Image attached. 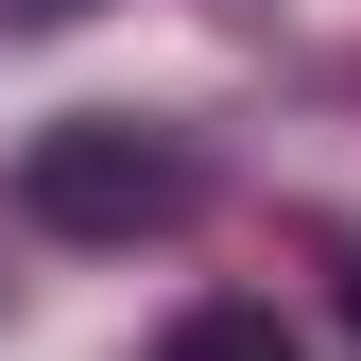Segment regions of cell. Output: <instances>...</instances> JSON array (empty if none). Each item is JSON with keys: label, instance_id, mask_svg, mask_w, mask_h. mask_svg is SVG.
<instances>
[{"label": "cell", "instance_id": "7a4b0ae2", "mask_svg": "<svg viewBox=\"0 0 361 361\" xmlns=\"http://www.w3.org/2000/svg\"><path fill=\"white\" fill-rule=\"evenodd\" d=\"M155 361H293V327H276V310H241V293H207L190 327L155 344Z\"/></svg>", "mask_w": 361, "mask_h": 361}, {"label": "cell", "instance_id": "3957f363", "mask_svg": "<svg viewBox=\"0 0 361 361\" xmlns=\"http://www.w3.org/2000/svg\"><path fill=\"white\" fill-rule=\"evenodd\" d=\"M344 310H361V293H344Z\"/></svg>", "mask_w": 361, "mask_h": 361}, {"label": "cell", "instance_id": "6da1fadb", "mask_svg": "<svg viewBox=\"0 0 361 361\" xmlns=\"http://www.w3.org/2000/svg\"><path fill=\"white\" fill-rule=\"evenodd\" d=\"M18 207L52 224V241H138V224L190 207V172H172L138 121H52V138L18 155Z\"/></svg>", "mask_w": 361, "mask_h": 361}]
</instances>
